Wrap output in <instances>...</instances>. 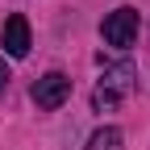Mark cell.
<instances>
[{"label":"cell","instance_id":"5b68a950","mask_svg":"<svg viewBox=\"0 0 150 150\" xmlns=\"http://www.w3.org/2000/svg\"><path fill=\"white\" fill-rule=\"evenodd\" d=\"M92 100H96V108H112V104L121 100V92H117V88H108V83H100V88H96V96H92Z\"/></svg>","mask_w":150,"mask_h":150},{"label":"cell","instance_id":"6da1fadb","mask_svg":"<svg viewBox=\"0 0 150 150\" xmlns=\"http://www.w3.org/2000/svg\"><path fill=\"white\" fill-rule=\"evenodd\" d=\"M100 33H104L108 46L129 50V46L138 42V8H117V13H108L104 25H100Z\"/></svg>","mask_w":150,"mask_h":150},{"label":"cell","instance_id":"8992f818","mask_svg":"<svg viewBox=\"0 0 150 150\" xmlns=\"http://www.w3.org/2000/svg\"><path fill=\"white\" fill-rule=\"evenodd\" d=\"M8 88V67H4V59H0V92Z\"/></svg>","mask_w":150,"mask_h":150},{"label":"cell","instance_id":"277c9868","mask_svg":"<svg viewBox=\"0 0 150 150\" xmlns=\"http://www.w3.org/2000/svg\"><path fill=\"white\" fill-rule=\"evenodd\" d=\"M121 142H125V138H121V129H112V125H104V129H96V134H92L88 150H125Z\"/></svg>","mask_w":150,"mask_h":150},{"label":"cell","instance_id":"7a4b0ae2","mask_svg":"<svg viewBox=\"0 0 150 150\" xmlns=\"http://www.w3.org/2000/svg\"><path fill=\"white\" fill-rule=\"evenodd\" d=\"M67 96H71V79H67L63 71H46L42 79L33 83V104H38V108H46V112H50V108H59Z\"/></svg>","mask_w":150,"mask_h":150},{"label":"cell","instance_id":"3957f363","mask_svg":"<svg viewBox=\"0 0 150 150\" xmlns=\"http://www.w3.org/2000/svg\"><path fill=\"white\" fill-rule=\"evenodd\" d=\"M0 42H4V50L13 54V59H25V54H29V21H25L21 13H13L8 21H4Z\"/></svg>","mask_w":150,"mask_h":150}]
</instances>
